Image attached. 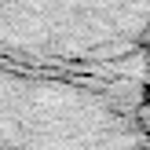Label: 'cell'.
I'll use <instances>...</instances> for the list:
<instances>
[{
  "label": "cell",
  "mask_w": 150,
  "mask_h": 150,
  "mask_svg": "<svg viewBox=\"0 0 150 150\" xmlns=\"http://www.w3.org/2000/svg\"><path fill=\"white\" fill-rule=\"evenodd\" d=\"M150 44V0H0V55L22 66L110 70Z\"/></svg>",
  "instance_id": "obj_1"
}]
</instances>
